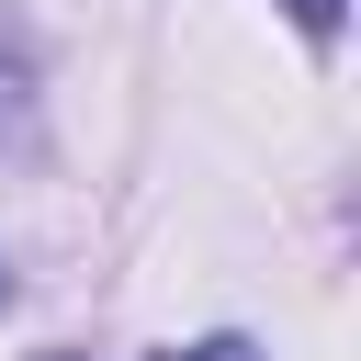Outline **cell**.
<instances>
[{
	"mask_svg": "<svg viewBox=\"0 0 361 361\" xmlns=\"http://www.w3.org/2000/svg\"><path fill=\"white\" fill-rule=\"evenodd\" d=\"M34 147H45V102H34V68L0 45V169H23Z\"/></svg>",
	"mask_w": 361,
	"mask_h": 361,
	"instance_id": "obj_1",
	"label": "cell"
},
{
	"mask_svg": "<svg viewBox=\"0 0 361 361\" xmlns=\"http://www.w3.org/2000/svg\"><path fill=\"white\" fill-rule=\"evenodd\" d=\"M282 11H293V34H316V45H327V34L350 23V0H282Z\"/></svg>",
	"mask_w": 361,
	"mask_h": 361,
	"instance_id": "obj_2",
	"label": "cell"
},
{
	"mask_svg": "<svg viewBox=\"0 0 361 361\" xmlns=\"http://www.w3.org/2000/svg\"><path fill=\"white\" fill-rule=\"evenodd\" d=\"M158 361H259L248 338H192V350H158Z\"/></svg>",
	"mask_w": 361,
	"mask_h": 361,
	"instance_id": "obj_3",
	"label": "cell"
},
{
	"mask_svg": "<svg viewBox=\"0 0 361 361\" xmlns=\"http://www.w3.org/2000/svg\"><path fill=\"white\" fill-rule=\"evenodd\" d=\"M0 305H11V259H0Z\"/></svg>",
	"mask_w": 361,
	"mask_h": 361,
	"instance_id": "obj_4",
	"label": "cell"
},
{
	"mask_svg": "<svg viewBox=\"0 0 361 361\" xmlns=\"http://www.w3.org/2000/svg\"><path fill=\"white\" fill-rule=\"evenodd\" d=\"M45 361H79V350H45Z\"/></svg>",
	"mask_w": 361,
	"mask_h": 361,
	"instance_id": "obj_5",
	"label": "cell"
}]
</instances>
